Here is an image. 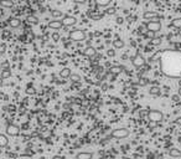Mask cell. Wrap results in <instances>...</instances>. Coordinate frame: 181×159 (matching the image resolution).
Segmentation results:
<instances>
[{
  "mask_svg": "<svg viewBox=\"0 0 181 159\" xmlns=\"http://www.w3.org/2000/svg\"><path fill=\"white\" fill-rule=\"evenodd\" d=\"M8 144H9L8 137H6L5 134H3V133H0V148H4V147H6Z\"/></svg>",
  "mask_w": 181,
  "mask_h": 159,
  "instance_id": "5bb4252c",
  "label": "cell"
},
{
  "mask_svg": "<svg viewBox=\"0 0 181 159\" xmlns=\"http://www.w3.org/2000/svg\"><path fill=\"white\" fill-rule=\"evenodd\" d=\"M0 5L3 8H13L14 2L13 0H0Z\"/></svg>",
  "mask_w": 181,
  "mask_h": 159,
  "instance_id": "ffe728a7",
  "label": "cell"
},
{
  "mask_svg": "<svg viewBox=\"0 0 181 159\" xmlns=\"http://www.w3.org/2000/svg\"><path fill=\"white\" fill-rule=\"evenodd\" d=\"M82 54H83L84 56H87V57H95L96 54H97V50H96L95 47H92V46H87V47L82 51Z\"/></svg>",
  "mask_w": 181,
  "mask_h": 159,
  "instance_id": "ba28073f",
  "label": "cell"
},
{
  "mask_svg": "<svg viewBox=\"0 0 181 159\" xmlns=\"http://www.w3.org/2000/svg\"><path fill=\"white\" fill-rule=\"evenodd\" d=\"M132 2H135V0H132Z\"/></svg>",
  "mask_w": 181,
  "mask_h": 159,
  "instance_id": "74e56055",
  "label": "cell"
},
{
  "mask_svg": "<svg viewBox=\"0 0 181 159\" xmlns=\"http://www.w3.org/2000/svg\"><path fill=\"white\" fill-rule=\"evenodd\" d=\"M10 76H11V70H9V68L3 70V72H2V78L6 80V78H9Z\"/></svg>",
  "mask_w": 181,
  "mask_h": 159,
  "instance_id": "cb8c5ba5",
  "label": "cell"
},
{
  "mask_svg": "<svg viewBox=\"0 0 181 159\" xmlns=\"http://www.w3.org/2000/svg\"><path fill=\"white\" fill-rule=\"evenodd\" d=\"M123 66H111L109 67V72L112 73V75H114V76H117V75H119L122 71H123Z\"/></svg>",
  "mask_w": 181,
  "mask_h": 159,
  "instance_id": "4fadbf2b",
  "label": "cell"
},
{
  "mask_svg": "<svg viewBox=\"0 0 181 159\" xmlns=\"http://www.w3.org/2000/svg\"><path fill=\"white\" fill-rule=\"evenodd\" d=\"M60 76H61L62 78H67V77H69V76H71V68H68V67H63V68L60 71Z\"/></svg>",
  "mask_w": 181,
  "mask_h": 159,
  "instance_id": "9a60e30c",
  "label": "cell"
},
{
  "mask_svg": "<svg viewBox=\"0 0 181 159\" xmlns=\"http://www.w3.org/2000/svg\"><path fill=\"white\" fill-rule=\"evenodd\" d=\"M52 40L53 41H58L60 40V34L58 32H53L52 34Z\"/></svg>",
  "mask_w": 181,
  "mask_h": 159,
  "instance_id": "83f0119b",
  "label": "cell"
},
{
  "mask_svg": "<svg viewBox=\"0 0 181 159\" xmlns=\"http://www.w3.org/2000/svg\"><path fill=\"white\" fill-rule=\"evenodd\" d=\"M143 18H144L145 20H153V19L160 18V16H159V14H158V13L151 11V10H148V11H145V13L143 14Z\"/></svg>",
  "mask_w": 181,
  "mask_h": 159,
  "instance_id": "9c48e42d",
  "label": "cell"
},
{
  "mask_svg": "<svg viewBox=\"0 0 181 159\" xmlns=\"http://www.w3.org/2000/svg\"><path fill=\"white\" fill-rule=\"evenodd\" d=\"M171 26L180 30V29H181V18H175V19L171 21Z\"/></svg>",
  "mask_w": 181,
  "mask_h": 159,
  "instance_id": "44dd1931",
  "label": "cell"
},
{
  "mask_svg": "<svg viewBox=\"0 0 181 159\" xmlns=\"http://www.w3.org/2000/svg\"><path fill=\"white\" fill-rule=\"evenodd\" d=\"M145 28L146 30H150V31H154V32H158L161 30V23L160 21H154V20H149L145 23Z\"/></svg>",
  "mask_w": 181,
  "mask_h": 159,
  "instance_id": "277c9868",
  "label": "cell"
},
{
  "mask_svg": "<svg viewBox=\"0 0 181 159\" xmlns=\"http://www.w3.org/2000/svg\"><path fill=\"white\" fill-rule=\"evenodd\" d=\"M145 37H148V39H154L155 37V32L154 31H150V30H146V32H145Z\"/></svg>",
  "mask_w": 181,
  "mask_h": 159,
  "instance_id": "4316f807",
  "label": "cell"
},
{
  "mask_svg": "<svg viewBox=\"0 0 181 159\" xmlns=\"http://www.w3.org/2000/svg\"><path fill=\"white\" fill-rule=\"evenodd\" d=\"M51 15H52L55 19H57V18H63V16H65L63 13H62L61 10H52V11H51Z\"/></svg>",
  "mask_w": 181,
  "mask_h": 159,
  "instance_id": "603a6c76",
  "label": "cell"
},
{
  "mask_svg": "<svg viewBox=\"0 0 181 159\" xmlns=\"http://www.w3.org/2000/svg\"><path fill=\"white\" fill-rule=\"evenodd\" d=\"M106 13H107V14H109V15H113V14H116V9H114V8H112V9H108Z\"/></svg>",
  "mask_w": 181,
  "mask_h": 159,
  "instance_id": "4dcf8cb0",
  "label": "cell"
},
{
  "mask_svg": "<svg viewBox=\"0 0 181 159\" xmlns=\"http://www.w3.org/2000/svg\"><path fill=\"white\" fill-rule=\"evenodd\" d=\"M5 49H6V45L5 44H0V54H3L5 51Z\"/></svg>",
  "mask_w": 181,
  "mask_h": 159,
  "instance_id": "f546056e",
  "label": "cell"
},
{
  "mask_svg": "<svg viewBox=\"0 0 181 159\" xmlns=\"http://www.w3.org/2000/svg\"><path fill=\"white\" fill-rule=\"evenodd\" d=\"M73 2H74L76 4H86L87 0H73Z\"/></svg>",
  "mask_w": 181,
  "mask_h": 159,
  "instance_id": "1f68e13d",
  "label": "cell"
},
{
  "mask_svg": "<svg viewBox=\"0 0 181 159\" xmlns=\"http://www.w3.org/2000/svg\"><path fill=\"white\" fill-rule=\"evenodd\" d=\"M9 25L11 26V28H19L20 25H21V20L19 19V18H11V19H9Z\"/></svg>",
  "mask_w": 181,
  "mask_h": 159,
  "instance_id": "7c38bea8",
  "label": "cell"
},
{
  "mask_svg": "<svg viewBox=\"0 0 181 159\" xmlns=\"http://www.w3.org/2000/svg\"><path fill=\"white\" fill-rule=\"evenodd\" d=\"M27 21H29V23H31V24H37V23H39L37 18H36V16H34V15H29V16H27Z\"/></svg>",
  "mask_w": 181,
  "mask_h": 159,
  "instance_id": "484cf974",
  "label": "cell"
},
{
  "mask_svg": "<svg viewBox=\"0 0 181 159\" xmlns=\"http://www.w3.org/2000/svg\"><path fill=\"white\" fill-rule=\"evenodd\" d=\"M108 55H109V56H114V55H116V52H114L113 50H112V51H111V50H108Z\"/></svg>",
  "mask_w": 181,
  "mask_h": 159,
  "instance_id": "836d02e7",
  "label": "cell"
},
{
  "mask_svg": "<svg viewBox=\"0 0 181 159\" xmlns=\"http://www.w3.org/2000/svg\"><path fill=\"white\" fill-rule=\"evenodd\" d=\"M148 119L150 122H155V123H160L164 119V114L162 112L158 111V110H151L148 112Z\"/></svg>",
  "mask_w": 181,
  "mask_h": 159,
  "instance_id": "7a4b0ae2",
  "label": "cell"
},
{
  "mask_svg": "<svg viewBox=\"0 0 181 159\" xmlns=\"http://www.w3.org/2000/svg\"><path fill=\"white\" fill-rule=\"evenodd\" d=\"M128 135H129V129L127 128H117L111 133V137L116 139H123V138H127Z\"/></svg>",
  "mask_w": 181,
  "mask_h": 159,
  "instance_id": "3957f363",
  "label": "cell"
},
{
  "mask_svg": "<svg viewBox=\"0 0 181 159\" xmlns=\"http://www.w3.org/2000/svg\"><path fill=\"white\" fill-rule=\"evenodd\" d=\"M160 92H161V90H160L159 86H151L150 90H149V93H150L151 96H159Z\"/></svg>",
  "mask_w": 181,
  "mask_h": 159,
  "instance_id": "ac0fdd59",
  "label": "cell"
},
{
  "mask_svg": "<svg viewBox=\"0 0 181 159\" xmlns=\"http://www.w3.org/2000/svg\"><path fill=\"white\" fill-rule=\"evenodd\" d=\"M179 34H180V36H181V29H180V31H179Z\"/></svg>",
  "mask_w": 181,
  "mask_h": 159,
  "instance_id": "8d00e7d4",
  "label": "cell"
},
{
  "mask_svg": "<svg viewBox=\"0 0 181 159\" xmlns=\"http://www.w3.org/2000/svg\"><path fill=\"white\" fill-rule=\"evenodd\" d=\"M179 96H181V87L179 88Z\"/></svg>",
  "mask_w": 181,
  "mask_h": 159,
  "instance_id": "d590c367",
  "label": "cell"
},
{
  "mask_svg": "<svg viewBox=\"0 0 181 159\" xmlns=\"http://www.w3.org/2000/svg\"><path fill=\"white\" fill-rule=\"evenodd\" d=\"M86 32H84V30H72L71 32H69V40H72V41H74V42H82V41H84L86 40Z\"/></svg>",
  "mask_w": 181,
  "mask_h": 159,
  "instance_id": "6da1fadb",
  "label": "cell"
},
{
  "mask_svg": "<svg viewBox=\"0 0 181 159\" xmlns=\"http://www.w3.org/2000/svg\"><path fill=\"white\" fill-rule=\"evenodd\" d=\"M150 42H151L154 46H158V45H160V44H161V36H160V37L155 36L154 39H151V40H150Z\"/></svg>",
  "mask_w": 181,
  "mask_h": 159,
  "instance_id": "d4e9b609",
  "label": "cell"
},
{
  "mask_svg": "<svg viewBox=\"0 0 181 159\" xmlns=\"http://www.w3.org/2000/svg\"><path fill=\"white\" fill-rule=\"evenodd\" d=\"M112 0H95V3L97 6H101V8H104V6H108L111 4Z\"/></svg>",
  "mask_w": 181,
  "mask_h": 159,
  "instance_id": "2e32d148",
  "label": "cell"
},
{
  "mask_svg": "<svg viewBox=\"0 0 181 159\" xmlns=\"http://www.w3.org/2000/svg\"><path fill=\"white\" fill-rule=\"evenodd\" d=\"M132 63H133L135 67L140 68V67H143V66L145 65V60H144V57H143L140 54H137L135 56L132 57Z\"/></svg>",
  "mask_w": 181,
  "mask_h": 159,
  "instance_id": "5b68a950",
  "label": "cell"
},
{
  "mask_svg": "<svg viewBox=\"0 0 181 159\" xmlns=\"http://www.w3.org/2000/svg\"><path fill=\"white\" fill-rule=\"evenodd\" d=\"M0 18H2V15H0Z\"/></svg>",
  "mask_w": 181,
  "mask_h": 159,
  "instance_id": "f35d334b",
  "label": "cell"
},
{
  "mask_svg": "<svg viewBox=\"0 0 181 159\" xmlns=\"http://www.w3.org/2000/svg\"><path fill=\"white\" fill-rule=\"evenodd\" d=\"M62 26H63V24H62L61 20H52V21L48 23V28H51L53 30H60Z\"/></svg>",
  "mask_w": 181,
  "mask_h": 159,
  "instance_id": "30bf717a",
  "label": "cell"
},
{
  "mask_svg": "<svg viewBox=\"0 0 181 159\" xmlns=\"http://www.w3.org/2000/svg\"><path fill=\"white\" fill-rule=\"evenodd\" d=\"M124 41L122 40V39H116V40H113V46H114V49H123L124 47Z\"/></svg>",
  "mask_w": 181,
  "mask_h": 159,
  "instance_id": "e0dca14e",
  "label": "cell"
},
{
  "mask_svg": "<svg viewBox=\"0 0 181 159\" xmlns=\"http://www.w3.org/2000/svg\"><path fill=\"white\" fill-rule=\"evenodd\" d=\"M6 134L10 137H16L20 134V127L16 124H9L6 127Z\"/></svg>",
  "mask_w": 181,
  "mask_h": 159,
  "instance_id": "8992f818",
  "label": "cell"
},
{
  "mask_svg": "<svg viewBox=\"0 0 181 159\" xmlns=\"http://www.w3.org/2000/svg\"><path fill=\"white\" fill-rule=\"evenodd\" d=\"M92 158H93V154L88 152H81L76 155V159H92Z\"/></svg>",
  "mask_w": 181,
  "mask_h": 159,
  "instance_id": "8fae6325",
  "label": "cell"
},
{
  "mask_svg": "<svg viewBox=\"0 0 181 159\" xmlns=\"http://www.w3.org/2000/svg\"><path fill=\"white\" fill-rule=\"evenodd\" d=\"M175 124H177V126H181V117H177V118L175 119Z\"/></svg>",
  "mask_w": 181,
  "mask_h": 159,
  "instance_id": "d6a6232c",
  "label": "cell"
},
{
  "mask_svg": "<svg viewBox=\"0 0 181 159\" xmlns=\"http://www.w3.org/2000/svg\"><path fill=\"white\" fill-rule=\"evenodd\" d=\"M69 78H71L72 82H81V80H82V77L79 75H77V73H71Z\"/></svg>",
  "mask_w": 181,
  "mask_h": 159,
  "instance_id": "7402d4cb",
  "label": "cell"
},
{
  "mask_svg": "<svg viewBox=\"0 0 181 159\" xmlns=\"http://www.w3.org/2000/svg\"><path fill=\"white\" fill-rule=\"evenodd\" d=\"M53 159H63V158H62V157H58V155H56Z\"/></svg>",
  "mask_w": 181,
  "mask_h": 159,
  "instance_id": "e575fe53",
  "label": "cell"
},
{
  "mask_svg": "<svg viewBox=\"0 0 181 159\" xmlns=\"http://www.w3.org/2000/svg\"><path fill=\"white\" fill-rule=\"evenodd\" d=\"M61 21H62L63 26H74L77 24V19L72 15H65Z\"/></svg>",
  "mask_w": 181,
  "mask_h": 159,
  "instance_id": "52a82bcc",
  "label": "cell"
},
{
  "mask_svg": "<svg viewBox=\"0 0 181 159\" xmlns=\"http://www.w3.org/2000/svg\"><path fill=\"white\" fill-rule=\"evenodd\" d=\"M156 126H158V123H155V122H149V126H148V127H149V129H154Z\"/></svg>",
  "mask_w": 181,
  "mask_h": 159,
  "instance_id": "f1b7e54d",
  "label": "cell"
},
{
  "mask_svg": "<svg viewBox=\"0 0 181 159\" xmlns=\"http://www.w3.org/2000/svg\"><path fill=\"white\" fill-rule=\"evenodd\" d=\"M169 154L172 158H179V157H181V150L180 149H176V148H171L169 150Z\"/></svg>",
  "mask_w": 181,
  "mask_h": 159,
  "instance_id": "d6986e66",
  "label": "cell"
}]
</instances>
